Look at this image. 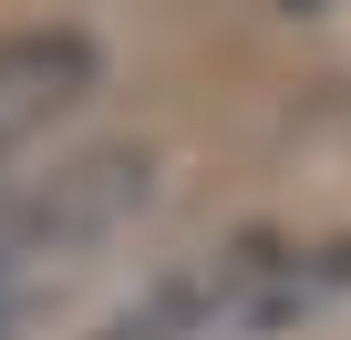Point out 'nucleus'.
Masks as SVG:
<instances>
[{
  "label": "nucleus",
  "mask_w": 351,
  "mask_h": 340,
  "mask_svg": "<svg viewBox=\"0 0 351 340\" xmlns=\"http://www.w3.org/2000/svg\"><path fill=\"white\" fill-rule=\"evenodd\" d=\"M351 309V227L330 237H238L176 268L114 340H300Z\"/></svg>",
  "instance_id": "1"
},
{
  "label": "nucleus",
  "mask_w": 351,
  "mask_h": 340,
  "mask_svg": "<svg viewBox=\"0 0 351 340\" xmlns=\"http://www.w3.org/2000/svg\"><path fill=\"white\" fill-rule=\"evenodd\" d=\"M104 93V42L83 21H21L0 31V165L32 155L52 124H73Z\"/></svg>",
  "instance_id": "2"
},
{
  "label": "nucleus",
  "mask_w": 351,
  "mask_h": 340,
  "mask_svg": "<svg viewBox=\"0 0 351 340\" xmlns=\"http://www.w3.org/2000/svg\"><path fill=\"white\" fill-rule=\"evenodd\" d=\"M0 330H11V309H0Z\"/></svg>",
  "instance_id": "3"
}]
</instances>
